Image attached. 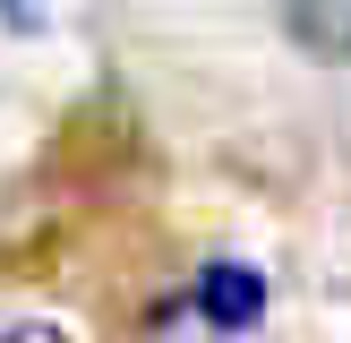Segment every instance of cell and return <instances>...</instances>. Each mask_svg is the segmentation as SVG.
<instances>
[{"label": "cell", "instance_id": "obj_2", "mask_svg": "<svg viewBox=\"0 0 351 343\" xmlns=\"http://www.w3.org/2000/svg\"><path fill=\"white\" fill-rule=\"evenodd\" d=\"M0 343H77L69 326H43V318H17V326H0Z\"/></svg>", "mask_w": 351, "mask_h": 343}, {"label": "cell", "instance_id": "obj_1", "mask_svg": "<svg viewBox=\"0 0 351 343\" xmlns=\"http://www.w3.org/2000/svg\"><path fill=\"white\" fill-rule=\"evenodd\" d=\"M189 309H197L215 335H249V326L266 318V274L240 266V257H215V266L189 283Z\"/></svg>", "mask_w": 351, "mask_h": 343}]
</instances>
